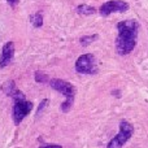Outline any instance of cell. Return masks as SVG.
Here are the masks:
<instances>
[{
	"label": "cell",
	"instance_id": "1",
	"mask_svg": "<svg viewBox=\"0 0 148 148\" xmlns=\"http://www.w3.org/2000/svg\"><path fill=\"white\" fill-rule=\"evenodd\" d=\"M118 35L116 38V52L120 56L131 53L136 46L139 23L135 20H125L117 23Z\"/></svg>",
	"mask_w": 148,
	"mask_h": 148
},
{
	"label": "cell",
	"instance_id": "2",
	"mask_svg": "<svg viewBox=\"0 0 148 148\" xmlns=\"http://www.w3.org/2000/svg\"><path fill=\"white\" fill-rule=\"evenodd\" d=\"M134 134V126L129 121H121L118 134L108 143L107 148H122Z\"/></svg>",
	"mask_w": 148,
	"mask_h": 148
},
{
	"label": "cell",
	"instance_id": "3",
	"mask_svg": "<svg viewBox=\"0 0 148 148\" xmlns=\"http://www.w3.org/2000/svg\"><path fill=\"white\" fill-rule=\"evenodd\" d=\"M75 70L81 74H88V75H94L97 73L96 68V60L92 53H84L78 57L75 61Z\"/></svg>",
	"mask_w": 148,
	"mask_h": 148
},
{
	"label": "cell",
	"instance_id": "4",
	"mask_svg": "<svg viewBox=\"0 0 148 148\" xmlns=\"http://www.w3.org/2000/svg\"><path fill=\"white\" fill-rule=\"evenodd\" d=\"M31 109H33V103L27 101L26 99L14 101V107H13V121H14L16 125H20L23 121V118L31 112Z\"/></svg>",
	"mask_w": 148,
	"mask_h": 148
},
{
	"label": "cell",
	"instance_id": "5",
	"mask_svg": "<svg viewBox=\"0 0 148 148\" xmlns=\"http://www.w3.org/2000/svg\"><path fill=\"white\" fill-rule=\"evenodd\" d=\"M127 9L129 4L123 0H109L99 8V13L103 17H107V16L112 14L114 12H126Z\"/></svg>",
	"mask_w": 148,
	"mask_h": 148
},
{
	"label": "cell",
	"instance_id": "6",
	"mask_svg": "<svg viewBox=\"0 0 148 148\" xmlns=\"http://www.w3.org/2000/svg\"><path fill=\"white\" fill-rule=\"evenodd\" d=\"M49 84H51V87L53 90H56L57 92H60V94H62L66 99H72L74 100V96H75V88H74V86L70 82H66L64 81V79H51L49 81Z\"/></svg>",
	"mask_w": 148,
	"mask_h": 148
},
{
	"label": "cell",
	"instance_id": "7",
	"mask_svg": "<svg viewBox=\"0 0 148 148\" xmlns=\"http://www.w3.org/2000/svg\"><path fill=\"white\" fill-rule=\"evenodd\" d=\"M1 90H3V92H4L5 95H8V96H10L12 99H14V101L25 99V94L17 88L14 81H12V79H10V81L4 82L3 86H1Z\"/></svg>",
	"mask_w": 148,
	"mask_h": 148
},
{
	"label": "cell",
	"instance_id": "8",
	"mask_svg": "<svg viewBox=\"0 0 148 148\" xmlns=\"http://www.w3.org/2000/svg\"><path fill=\"white\" fill-rule=\"evenodd\" d=\"M14 55V43L13 42H8L3 46L1 49V56H0V68H5L7 65L10 64Z\"/></svg>",
	"mask_w": 148,
	"mask_h": 148
},
{
	"label": "cell",
	"instance_id": "9",
	"mask_svg": "<svg viewBox=\"0 0 148 148\" xmlns=\"http://www.w3.org/2000/svg\"><path fill=\"white\" fill-rule=\"evenodd\" d=\"M77 12L82 16H91L96 13V8L91 7V5H87V4H81L77 7Z\"/></svg>",
	"mask_w": 148,
	"mask_h": 148
},
{
	"label": "cell",
	"instance_id": "10",
	"mask_svg": "<svg viewBox=\"0 0 148 148\" xmlns=\"http://www.w3.org/2000/svg\"><path fill=\"white\" fill-rule=\"evenodd\" d=\"M97 38H99V36H97L96 34H92V35H84L79 39V42H81V44L83 47H86V46H90V44H91L92 42L96 40Z\"/></svg>",
	"mask_w": 148,
	"mask_h": 148
},
{
	"label": "cell",
	"instance_id": "11",
	"mask_svg": "<svg viewBox=\"0 0 148 148\" xmlns=\"http://www.w3.org/2000/svg\"><path fill=\"white\" fill-rule=\"evenodd\" d=\"M30 21L35 27H40V26L43 25V16H42L40 13H35V14L30 16Z\"/></svg>",
	"mask_w": 148,
	"mask_h": 148
},
{
	"label": "cell",
	"instance_id": "12",
	"mask_svg": "<svg viewBox=\"0 0 148 148\" xmlns=\"http://www.w3.org/2000/svg\"><path fill=\"white\" fill-rule=\"evenodd\" d=\"M35 81L38 83H46V82H49L48 75L42 72H35Z\"/></svg>",
	"mask_w": 148,
	"mask_h": 148
},
{
	"label": "cell",
	"instance_id": "13",
	"mask_svg": "<svg viewBox=\"0 0 148 148\" xmlns=\"http://www.w3.org/2000/svg\"><path fill=\"white\" fill-rule=\"evenodd\" d=\"M47 104H48V100H47V99H46V100H42V103H40V104H39L38 110H36V116H39V113H40L42 110L44 109V107H46Z\"/></svg>",
	"mask_w": 148,
	"mask_h": 148
},
{
	"label": "cell",
	"instance_id": "14",
	"mask_svg": "<svg viewBox=\"0 0 148 148\" xmlns=\"http://www.w3.org/2000/svg\"><path fill=\"white\" fill-rule=\"evenodd\" d=\"M40 148H62V147L59 146V144H47V146H43Z\"/></svg>",
	"mask_w": 148,
	"mask_h": 148
},
{
	"label": "cell",
	"instance_id": "15",
	"mask_svg": "<svg viewBox=\"0 0 148 148\" xmlns=\"http://www.w3.org/2000/svg\"><path fill=\"white\" fill-rule=\"evenodd\" d=\"M8 3H9V5H12V7H16L18 3V0H7Z\"/></svg>",
	"mask_w": 148,
	"mask_h": 148
}]
</instances>
